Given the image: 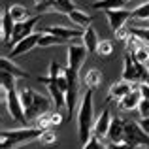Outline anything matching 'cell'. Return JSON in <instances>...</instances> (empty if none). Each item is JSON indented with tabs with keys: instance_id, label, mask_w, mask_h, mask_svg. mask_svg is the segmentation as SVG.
<instances>
[{
	"instance_id": "6da1fadb",
	"label": "cell",
	"mask_w": 149,
	"mask_h": 149,
	"mask_svg": "<svg viewBox=\"0 0 149 149\" xmlns=\"http://www.w3.org/2000/svg\"><path fill=\"white\" fill-rule=\"evenodd\" d=\"M93 93L95 91H85L81 95L79 108H77V138L81 146L93 138V125H95V108H93Z\"/></svg>"
},
{
	"instance_id": "7a4b0ae2",
	"label": "cell",
	"mask_w": 149,
	"mask_h": 149,
	"mask_svg": "<svg viewBox=\"0 0 149 149\" xmlns=\"http://www.w3.org/2000/svg\"><path fill=\"white\" fill-rule=\"evenodd\" d=\"M21 102H23V108H25V113H26V121H36L38 117H42L44 113L51 111L53 108V100L47 98V96L36 93L34 89H23L21 91Z\"/></svg>"
},
{
	"instance_id": "3957f363",
	"label": "cell",
	"mask_w": 149,
	"mask_h": 149,
	"mask_svg": "<svg viewBox=\"0 0 149 149\" xmlns=\"http://www.w3.org/2000/svg\"><path fill=\"white\" fill-rule=\"evenodd\" d=\"M40 128L36 127H23V128H11V130H2L0 140H2V149H17L25 143L38 142L42 136Z\"/></svg>"
},
{
	"instance_id": "277c9868",
	"label": "cell",
	"mask_w": 149,
	"mask_h": 149,
	"mask_svg": "<svg viewBox=\"0 0 149 149\" xmlns=\"http://www.w3.org/2000/svg\"><path fill=\"white\" fill-rule=\"evenodd\" d=\"M147 77H149V66L136 62L134 57H132L130 53L125 55V61H123V77H121V79L128 81V83H132V85H140V83H146Z\"/></svg>"
},
{
	"instance_id": "5b68a950",
	"label": "cell",
	"mask_w": 149,
	"mask_h": 149,
	"mask_svg": "<svg viewBox=\"0 0 149 149\" xmlns=\"http://www.w3.org/2000/svg\"><path fill=\"white\" fill-rule=\"evenodd\" d=\"M2 102L8 109V115L11 119L19 121L23 127H26V113L25 108H23V102H21V93L17 89H11V91H2Z\"/></svg>"
},
{
	"instance_id": "8992f818",
	"label": "cell",
	"mask_w": 149,
	"mask_h": 149,
	"mask_svg": "<svg viewBox=\"0 0 149 149\" xmlns=\"http://www.w3.org/2000/svg\"><path fill=\"white\" fill-rule=\"evenodd\" d=\"M125 143L140 149V147H149V136L142 130L136 121L125 119Z\"/></svg>"
},
{
	"instance_id": "52a82bcc",
	"label": "cell",
	"mask_w": 149,
	"mask_h": 149,
	"mask_svg": "<svg viewBox=\"0 0 149 149\" xmlns=\"http://www.w3.org/2000/svg\"><path fill=\"white\" fill-rule=\"evenodd\" d=\"M44 30L49 32V34H53V36H57V38H61V40H64L66 44H68V42H76V40L81 42V38H83V30H79L77 26L51 25V26H45Z\"/></svg>"
},
{
	"instance_id": "ba28073f",
	"label": "cell",
	"mask_w": 149,
	"mask_h": 149,
	"mask_svg": "<svg viewBox=\"0 0 149 149\" xmlns=\"http://www.w3.org/2000/svg\"><path fill=\"white\" fill-rule=\"evenodd\" d=\"M38 83H42V85H45V87H47L55 109H58V111H61V109H66V93L57 85V81L47 79L45 76H42V77H38Z\"/></svg>"
},
{
	"instance_id": "9c48e42d",
	"label": "cell",
	"mask_w": 149,
	"mask_h": 149,
	"mask_svg": "<svg viewBox=\"0 0 149 149\" xmlns=\"http://www.w3.org/2000/svg\"><path fill=\"white\" fill-rule=\"evenodd\" d=\"M38 21H40V17L38 15H34V17H30L29 21L25 23H15V30H13V36H11V47H15V45L19 44V42H23L25 38L32 36L34 34V29H36Z\"/></svg>"
},
{
	"instance_id": "30bf717a",
	"label": "cell",
	"mask_w": 149,
	"mask_h": 149,
	"mask_svg": "<svg viewBox=\"0 0 149 149\" xmlns=\"http://www.w3.org/2000/svg\"><path fill=\"white\" fill-rule=\"evenodd\" d=\"M111 111H109V108H104L98 115L95 117V125H93V136H96V138L104 140L108 138V132H109V127H111Z\"/></svg>"
},
{
	"instance_id": "8fae6325",
	"label": "cell",
	"mask_w": 149,
	"mask_h": 149,
	"mask_svg": "<svg viewBox=\"0 0 149 149\" xmlns=\"http://www.w3.org/2000/svg\"><path fill=\"white\" fill-rule=\"evenodd\" d=\"M40 38H42V30H40V32H34L32 36H29V38H25V40L19 42L15 47L10 49V55H8V58H11V61H13L15 57H23V55L30 53L34 47H38V42H40Z\"/></svg>"
},
{
	"instance_id": "7c38bea8",
	"label": "cell",
	"mask_w": 149,
	"mask_h": 149,
	"mask_svg": "<svg viewBox=\"0 0 149 149\" xmlns=\"http://www.w3.org/2000/svg\"><path fill=\"white\" fill-rule=\"evenodd\" d=\"M106 17H108L109 29L115 34L117 30L123 29L128 19H132V10H111V11H106Z\"/></svg>"
},
{
	"instance_id": "4fadbf2b",
	"label": "cell",
	"mask_w": 149,
	"mask_h": 149,
	"mask_svg": "<svg viewBox=\"0 0 149 149\" xmlns=\"http://www.w3.org/2000/svg\"><path fill=\"white\" fill-rule=\"evenodd\" d=\"M0 30H2V34H0L2 44L4 45L11 44V36H13V30H15V21L11 19L8 8H4V10H2V15H0Z\"/></svg>"
},
{
	"instance_id": "5bb4252c",
	"label": "cell",
	"mask_w": 149,
	"mask_h": 149,
	"mask_svg": "<svg viewBox=\"0 0 149 149\" xmlns=\"http://www.w3.org/2000/svg\"><path fill=\"white\" fill-rule=\"evenodd\" d=\"M134 91V85L128 83V81L125 79H119V81H113L111 85H109V91H108V100H123L127 95H130V93Z\"/></svg>"
},
{
	"instance_id": "9a60e30c",
	"label": "cell",
	"mask_w": 149,
	"mask_h": 149,
	"mask_svg": "<svg viewBox=\"0 0 149 149\" xmlns=\"http://www.w3.org/2000/svg\"><path fill=\"white\" fill-rule=\"evenodd\" d=\"M108 140L109 143H125V119H121V117H113L111 119Z\"/></svg>"
},
{
	"instance_id": "2e32d148",
	"label": "cell",
	"mask_w": 149,
	"mask_h": 149,
	"mask_svg": "<svg viewBox=\"0 0 149 149\" xmlns=\"http://www.w3.org/2000/svg\"><path fill=\"white\" fill-rule=\"evenodd\" d=\"M140 102H142V95H140L138 91V85H134V91L130 93V95H127L123 100H119V109L121 111H134V109H138Z\"/></svg>"
},
{
	"instance_id": "e0dca14e",
	"label": "cell",
	"mask_w": 149,
	"mask_h": 149,
	"mask_svg": "<svg viewBox=\"0 0 149 149\" xmlns=\"http://www.w3.org/2000/svg\"><path fill=\"white\" fill-rule=\"evenodd\" d=\"M0 68H2V72L11 74V76L17 77V79H26V77H30L29 72H25L21 66H17L11 58H8V57H2V61H0Z\"/></svg>"
},
{
	"instance_id": "ac0fdd59",
	"label": "cell",
	"mask_w": 149,
	"mask_h": 149,
	"mask_svg": "<svg viewBox=\"0 0 149 149\" xmlns=\"http://www.w3.org/2000/svg\"><path fill=\"white\" fill-rule=\"evenodd\" d=\"M68 19H70V21H72L79 30L89 29V26H91V23H93V17H91V15H89L85 10H79V8H77V10H74L72 13L68 15Z\"/></svg>"
},
{
	"instance_id": "d6986e66",
	"label": "cell",
	"mask_w": 149,
	"mask_h": 149,
	"mask_svg": "<svg viewBox=\"0 0 149 149\" xmlns=\"http://www.w3.org/2000/svg\"><path fill=\"white\" fill-rule=\"evenodd\" d=\"M81 44L87 47L89 53H96V49H98V45H100V38H98V34H96V30L93 29V26H89V29L83 30Z\"/></svg>"
},
{
	"instance_id": "ffe728a7",
	"label": "cell",
	"mask_w": 149,
	"mask_h": 149,
	"mask_svg": "<svg viewBox=\"0 0 149 149\" xmlns=\"http://www.w3.org/2000/svg\"><path fill=\"white\" fill-rule=\"evenodd\" d=\"M81 81H83V85L87 87V91H95V89H98L100 85H102V74H100V70H96V68L87 70V72L83 74V77H81Z\"/></svg>"
},
{
	"instance_id": "44dd1931",
	"label": "cell",
	"mask_w": 149,
	"mask_h": 149,
	"mask_svg": "<svg viewBox=\"0 0 149 149\" xmlns=\"http://www.w3.org/2000/svg\"><path fill=\"white\" fill-rule=\"evenodd\" d=\"M125 0H96L91 4L93 10H102V11H111V10H125Z\"/></svg>"
},
{
	"instance_id": "7402d4cb",
	"label": "cell",
	"mask_w": 149,
	"mask_h": 149,
	"mask_svg": "<svg viewBox=\"0 0 149 149\" xmlns=\"http://www.w3.org/2000/svg\"><path fill=\"white\" fill-rule=\"evenodd\" d=\"M8 11H10L11 19H13L15 23H25V21H29L30 17H34V15H30V11L26 10L25 6H21V4H13V6H10Z\"/></svg>"
},
{
	"instance_id": "603a6c76",
	"label": "cell",
	"mask_w": 149,
	"mask_h": 149,
	"mask_svg": "<svg viewBox=\"0 0 149 149\" xmlns=\"http://www.w3.org/2000/svg\"><path fill=\"white\" fill-rule=\"evenodd\" d=\"M64 44H66L64 40L45 32V30H42V38H40V42H38V47H53V45H64Z\"/></svg>"
},
{
	"instance_id": "cb8c5ba5",
	"label": "cell",
	"mask_w": 149,
	"mask_h": 149,
	"mask_svg": "<svg viewBox=\"0 0 149 149\" xmlns=\"http://www.w3.org/2000/svg\"><path fill=\"white\" fill-rule=\"evenodd\" d=\"M74 10H77L76 4L72 2V0H57L53 6V11L55 13H62V15H70Z\"/></svg>"
},
{
	"instance_id": "d4e9b609",
	"label": "cell",
	"mask_w": 149,
	"mask_h": 149,
	"mask_svg": "<svg viewBox=\"0 0 149 149\" xmlns=\"http://www.w3.org/2000/svg\"><path fill=\"white\" fill-rule=\"evenodd\" d=\"M132 57H134V61L136 62H140V64H146L149 66V47L147 45H143V44H140L138 47H136L134 51H132Z\"/></svg>"
},
{
	"instance_id": "484cf974",
	"label": "cell",
	"mask_w": 149,
	"mask_h": 149,
	"mask_svg": "<svg viewBox=\"0 0 149 149\" xmlns=\"http://www.w3.org/2000/svg\"><path fill=\"white\" fill-rule=\"evenodd\" d=\"M132 19L149 23V0H146L143 4H140L138 8H134V10H132Z\"/></svg>"
},
{
	"instance_id": "4316f807",
	"label": "cell",
	"mask_w": 149,
	"mask_h": 149,
	"mask_svg": "<svg viewBox=\"0 0 149 149\" xmlns=\"http://www.w3.org/2000/svg\"><path fill=\"white\" fill-rule=\"evenodd\" d=\"M53 111H55V109H51V111L44 113L42 117H38V119L34 121L32 127L40 128V130H49V128H53Z\"/></svg>"
},
{
	"instance_id": "83f0119b",
	"label": "cell",
	"mask_w": 149,
	"mask_h": 149,
	"mask_svg": "<svg viewBox=\"0 0 149 149\" xmlns=\"http://www.w3.org/2000/svg\"><path fill=\"white\" fill-rule=\"evenodd\" d=\"M113 51H115V45H113L111 40H100V45L98 49H96V55L102 58H109L113 55Z\"/></svg>"
},
{
	"instance_id": "f1b7e54d",
	"label": "cell",
	"mask_w": 149,
	"mask_h": 149,
	"mask_svg": "<svg viewBox=\"0 0 149 149\" xmlns=\"http://www.w3.org/2000/svg\"><path fill=\"white\" fill-rule=\"evenodd\" d=\"M130 34L149 47V26H130Z\"/></svg>"
},
{
	"instance_id": "f546056e",
	"label": "cell",
	"mask_w": 149,
	"mask_h": 149,
	"mask_svg": "<svg viewBox=\"0 0 149 149\" xmlns=\"http://www.w3.org/2000/svg\"><path fill=\"white\" fill-rule=\"evenodd\" d=\"M15 81H17V77H13L11 74L0 72V85H2V91H11V89H17V87H15Z\"/></svg>"
},
{
	"instance_id": "4dcf8cb0",
	"label": "cell",
	"mask_w": 149,
	"mask_h": 149,
	"mask_svg": "<svg viewBox=\"0 0 149 149\" xmlns=\"http://www.w3.org/2000/svg\"><path fill=\"white\" fill-rule=\"evenodd\" d=\"M38 142H40L44 147H49V146H55L58 140H57L55 130H53V128H49V130H44V132H42V136H40V140H38Z\"/></svg>"
},
{
	"instance_id": "1f68e13d",
	"label": "cell",
	"mask_w": 149,
	"mask_h": 149,
	"mask_svg": "<svg viewBox=\"0 0 149 149\" xmlns=\"http://www.w3.org/2000/svg\"><path fill=\"white\" fill-rule=\"evenodd\" d=\"M62 74H64V68H62L61 64H58L57 61H51V64H49V72H47V79H58V77L62 76Z\"/></svg>"
},
{
	"instance_id": "d6a6232c",
	"label": "cell",
	"mask_w": 149,
	"mask_h": 149,
	"mask_svg": "<svg viewBox=\"0 0 149 149\" xmlns=\"http://www.w3.org/2000/svg\"><path fill=\"white\" fill-rule=\"evenodd\" d=\"M57 0H34V8H36V11H40V13H49V11H53V6Z\"/></svg>"
},
{
	"instance_id": "836d02e7",
	"label": "cell",
	"mask_w": 149,
	"mask_h": 149,
	"mask_svg": "<svg viewBox=\"0 0 149 149\" xmlns=\"http://www.w3.org/2000/svg\"><path fill=\"white\" fill-rule=\"evenodd\" d=\"M81 149H108V146H104L100 138H96V136H93V138L89 140V142L85 143V146L81 147Z\"/></svg>"
},
{
	"instance_id": "e575fe53",
	"label": "cell",
	"mask_w": 149,
	"mask_h": 149,
	"mask_svg": "<svg viewBox=\"0 0 149 149\" xmlns=\"http://www.w3.org/2000/svg\"><path fill=\"white\" fill-rule=\"evenodd\" d=\"M115 38L119 42H125V44H127L128 38H130V26H123L121 30H117V32H115Z\"/></svg>"
},
{
	"instance_id": "d590c367",
	"label": "cell",
	"mask_w": 149,
	"mask_h": 149,
	"mask_svg": "<svg viewBox=\"0 0 149 149\" xmlns=\"http://www.w3.org/2000/svg\"><path fill=\"white\" fill-rule=\"evenodd\" d=\"M138 113H140L142 119H147V117H149V100H142V102H140Z\"/></svg>"
},
{
	"instance_id": "8d00e7d4",
	"label": "cell",
	"mask_w": 149,
	"mask_h": 149,
	"mask_svg": "<svg viewBox=\"0 0 149 149\" xmlns=\"http://www.w3.org/2000/svg\"><path fill=\"white\" fill-rule=\"evenodd\" d=\"M138 91H140V95H142V100H149V85L147 83H140Z\"/></svg>"
},
{
	"instance_id": "74e56055",
	"label": "cell",
	"mask_w": 149,
	"mask_h": 149,
	"mask_svg": "<svg viewBox=\"0 0 149 149\" xmlns=\"http://www.w3.org/2000/svg\"><path fill=\"white\" fill-rule=\"evenodd\" d=\"M108 149H136L128 143H108Z\"/></svg>"
},
{
	"instance_id": "f35d334b",
	"label": "cell",
	"mask_w": 149,
	"mask_h": 149,
	"mask_svg": "<svg viewBox=\"0 0 149 149\" xmlns=\"http://www.w3.org/2000/svg\"><path fill=\"white\" fill-rule=\"evenodd\" d=\"M138 125L142 127V130L149 136V117H147V119H140V121H138Z\"/></svg>"
},
{
	"instance_id": "ab89813d",
	"label": "cell",
	"mask_w": 149,
	"mask_h": 149,
	"mask_svg": "<svg viewBox=\"0 0 149 149\" xmlns=\"http://www.w3.org/2000/svg\"><path fill=\"white\" fill-rule=\"evenodd\" d=\"M146 83H147V85H149V77H147V79H146Z\"/></svg>"
},
{
	"instance_id": "60d3db41",
	"label": "cell",
	"mask_w": 149,
	"mask_h": 149,
	"mask_svg": "<svg viewBox=\"0 0 149 149\" xmlns=\"http://www.w3.org/2000/svg\"><path fill=\"white\" fill-rule=\"evenodd\" d=\"M125 2H127V4H128V2H132V0H125Z\"/></svg>"
},
{
	"instance_id": "b9f144b4",
	"label": "cell",
	"mask_w": 149,
	"mask_h": 149,
	"mask_svg": "<svg viewBox=\"0 0 149 149\" xmlns=\"http://www.w3.org/2000/svg\"><path fill=\"white\" fill-rule=\"evenodd\" d=\"M140 149H149V147H140Z\"/></svg>"
}]
</instances>
